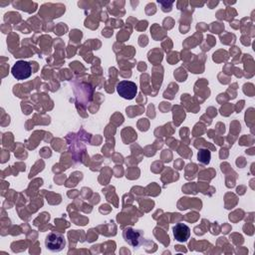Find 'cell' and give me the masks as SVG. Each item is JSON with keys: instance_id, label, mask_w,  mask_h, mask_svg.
<instances>
[{"instance_id": "1", "label": "cell", "mask_w": 255, "mask_h": 255, "mask_svg": "<svg viewBox=\"0 0 255 255\" xmlns=\"http://www.w3.org/2000/svg\"><path fill=\"white\" fill-rule=\"evenodd\" d=\"M46 248L52 252H60L66 246V239L62 233L50 232L45 239Z\"/></svg>"}, {"instance_id": "2", "label": "cell", "mask_w": 255, "mask_h": 255, "mask_svg": "<svg viewBox=\"0 0 255 255\" xmlns=\"http://www.w3.org/2000/svg\"><path fill=\"white\" fill-rule=\"evenodd\" d=\"M11 73L16 80H26L32 74L31 64L23 60L17 61L11 69Z\"/></svg>"}, {"instance_id": "3", "label": "cell", "mask_w": 255, "mask_h": 255, "mask_svg": "<svg viewBox=\"0 0 255 255\" xmlns=\"http://www.w3.org/2000/svg\"><path fill=\"white\" fill-rule=\"evenodd\" d=\"M117 92L122 98L132 100L137 94V86L131 81H121L117 85Z\"/></svg>"}, {"instance_id": "4", "label": "cell", "mask_w": 255, "mask_h": 255, "mask_svg": "<svg viewBox=\"0 0 255 255\" xmlns=\"http://www.w3.org/2000/svg\"><path fill=\"white\" fill-rule=\"evenodd\" d=\"M173 236L178 242H185L190 236V228L184 223H177L172 228Z\"/></svg>"}, {"instance_id": "5", "label": "cell", "mask_w": 255, "mask_h": 255, "mask_svg": "<svg viewBox=\"0 0 255 255\" xmlns=\"http://www.w3.org/2000/svg\"><path fill=\"white\" fill-rule=\"evenodd\" d=\"M139 231L140 230H133L130 228H128L124 231L125 240L133 248H138L141 243V236Z\"/></svg>"}]
</instances>
